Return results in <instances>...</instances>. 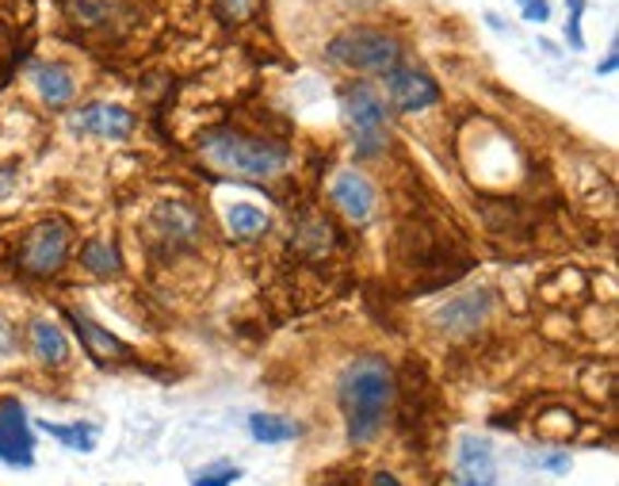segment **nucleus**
<instances>
[{
  "instance_id": "obj_25",
  "label": "nucleus",
  "mask_w": 619,
  "mask_h": 486,
  "mask_svg": "<svg viewBox=\"0 0 619 486\" xmlns=\"http://www.w3.org/2000/svg\"><path fill=\"white\" fill-rule=\"evenodd\" d=\"M516 4L524 8V20H532V23H544L547 15H551V8H547V0H516Z\"/></svg>"
},
{
  "instance_id": "obj_2",
  "label": "nucleus",
  "mask_w": 619,
  "mask_h": 486,
  "mask_svg": "<svg viewBox=\"0 0 619 486\" xmlns=\"http://www.w3.org/2000/svg\"><path fill=\"white\" fill-rule=\"evenodd\" d=\"M203 158L219 173L237 176V181H268V176L288 169V146L222 127L203 135Z\"/></svg>"
},
{
  "instance_id": "obj_19",
  "label": "nucleus",
  "mask_w": 619,
  "mask_h": 486,
  "mask_svg": "<svg viewBox=\"0 0 619 486\" xmlns=\"http://www.w3.org/2000/svg\"><path fill=\"white\" fill-rule=\"evenodd\" d=\"M332 245V227L325 219H306L303 227L295 230V250L310 253V257H322Z\"/></svg>"
},
{
  "instance_id": "obj_27",
  "label": "nucleus",
  "mask_w": 619,
  "mask_h": 486,
  "mask_svg": "<svg viewBox=\"0 0 619 486\" xmlns=\"http://www.w3.org/2000/svg\"><path fill=\"white\" fill-rule=\"evenodd\" d=\"M616 66H619V58H616V50H612V54H608L605 66H597V73H616Z\"/></svg>"
},
{
  "instance_id": "obj_11",
  "label": "nucleus",
  "mask_w": 619,
  "mask_h": 486,
  "mask_svg": "<svg viewBox=\"0 0 619 486\" xmlns=\"http://www.w3.org/2000/svg\"><path fill=\"white\" fill-rule=\"evenodd\" d=\"M153 227H157L161 242H168L173 250H191V245L199 242V234H203V222H199V215L191 211V207H184V204L161 207V211L153 215Z\"/></svg>"
},
{
  "instance_id": "obj_14",
  "label": "nucleus",
  "mask_w": 619,
  "mask_h": 486,
  "mask_svg": "<svg viewBox=\"0 0 619 486\" xmlns=\"http://www.w3.org/2000/svg\"><path fill=\"white\" fill-rule=\"evenodd\" d=\"M490 291H470V296L455 299L452 306H444V311L436 314V322L447 329V334H470V329H478V322L490 314Z\"/></svg>"
},
{
  "instance_id": "obj_8",
  "label": "nucleus",
  "mask_w": 619,
  "mask_h": 486,
  "mask_svg": "<svg viewBox=\"0 0 619 486\" xmlns=\"http://www.w3.org/2000/svg\"><path fill=\"white\" fill-rule=\"evenodd\" d=\"M386 96L398 112H424L440 100V84L421 69H390L386 73Z\"/></svg>"
},
{
  "instance_id": "obj_9",
  "label": "nucleus",
  "mask_w": 619,
  "mask_h": 486,
  "mask_svg": "<svg viewBox=\"0 0 619 486\" xmlns=\"http://www.w3.org/2000/svg\"><path fill=\"white\" fill-rule=\"evenodd\" d=\"M455 483L459 486H493L498 483V460H493V444L486 437H463L459 460H455Z\"/></svg>"
},
{
  "instance_id": "obj_1",
  "label": "nucleus",
  "mask_w": 619,
  "mask_h": 486,
  "mask_svg": "<svg viewBox=\"0 0 619 486\" xmlns=\"http://www.w3.org/2000/svg\"><path fill=\"white\" fill-rule=\"evenodd\" d=\"M394 395H398V383H394V372L386 368V360L378 357L352 360V364L340 372V383H337L340 410H344V421H348V441L352 444L375 441L378 429L386 426Z\"/></svg>"
},
{
  "instance_id": "obj_24",
  "label": "nucleus",
  "mask_w": 619,
  "mask_h": 486,
  "mask_svg": "<svg viewBox=\"0 0 619 486\" xmlns=\"http://www.w3.org/2000/svg\"><path fill=\"white\" fill-rule=\"evenodd\" d=\"M237 467H211V472H203L196 479V486H234V479H237Z\"/></svg>"
},
{
  "instance_id": "obj_12",
  "label": "nucleus",
  "mask_w": 619,
  "mask_h": 486,
  "mask_svg": "<svg viewBox=\"0 0 619 486\" xmlns=\"http://www.w3.org/2000/svg\"><path fill=\"white\" fill-rule=\"evenodd\" d=\"M332 204L352 222H367L371 211H375V188L360 173L348 169V173H337V181H332Z\"/></svg>"
},
{
  "instance_id": "obj_21",
  "label": "nucleus",
  "mask_w": 619,
  "mask_h": 486,
  "mask_svg": "<svg viewBox=\"0 0 619 486\" xmlns=\"http://www.w3.org/2000/svg\"><path fill=\"white\" fill-rule=\"evenodd\" d=\"M265 0H214V12H219L222 23H245L260 12Z\"/></svg>"
},
{
  "instance_id": "obj_10",
  "label": "nucleus",
  "mask_w": 619,
  "mask_h": 486,
  "mask_svg": "<svg viewBox=\"0 0 619 486\" xmlns=\"http://www.w3.org/2000/svg\"><path fill=\"white\" fill-rule=\"evenodd\" d=\"M66 319H69V326L77 329V337H81V345L89 349V357L96 360V364L112 368V364H119V360H130L127 345H122L115 334H107L104 326H96L92 319H84L81 311H66Z\"/></svg>"
},
{
  "instance_id": "obj_13",
  "label": "nucleus",
  "mask_w": 619,
  "mask_h": 486,
  "mask_svg": "<svg viewBox=\"0 0 619 486\" xmlns=\"http://www.w3.org/2000/svg\"><path fill=\"white\" fill-rule=\"evenodd\" d=\"M31 84H35L38 96L50 107H66L69 100L77 96L73 73H69V66H61V61H38V66H31Z\"/></svg>"
},
{
  "instance_id": "obj_23",
  "label": "nucleus",
  "mask_w": 619,
  "mask_h": 486,
  "mask_svg": "<svg viewBox=\"0 0 619 486\" xmlns=\"http://www.w3.org/2000/svg\"><path fill=\"white\" fill-rule=\"evenodd\" d=\"M15 349H20V334H15L12 319L0 311V357H12Z\"/></svg>"
},
{
  "instance_id": "obj_3",
  "label": "nucleus",
  "mask_w": 619,
  "mask_h": 486,
  "mask_svg": "<svg viewBox=\"0 0 619 486\" xmlns=\"http://www.w3.org/2000/svg\"><path fill=\"white\" fill-rule=\"evenodd\" d=\"M325 54L355 73H390L401 66V43L378 27H348L344 35L332 38Z\"/></svg>"
},
{
  "instance_id": "obj_26",
  "label": "nucleus",
  "mask_w": 619,
  "mask_h": 486,
  "mask_svg": "<svg viewBox=\"0 0 619 486\" xmlns=\"http://www.w3.org/2000/svg\"><path fill=\"white\" fill-rule=\"evenodd\" d=\"M539 467H547V472H570V456H544V460H536Z\"/></svg>"
},
{
  "instance_id": "obj_5",
  "label": "nucleus",
  "mask_w": 619,
  "mask_h": 486,
  "mask_svg": "<svg viewBox=\"0 0 619 486\" xmlns=\"http://www.w3.org/2000/svg\"><path fill=\"white\" fill-rule=\"evenodd\" d=\"M69 245H73V230L66 219H43L23 234L20 250H15V268L31 280H50L66 268Z\"/></svg>"
},
{
  "instance_id": "obj_28",
  "label": "nucleus",
  "mask_w": 619,
  "mask_h": 486,
  "mask_svg": "<svg viewBox=\"0 0 619 486\" xmlns=\"http://www.w3.org/2000/svg\"><path fill=\"white\" fill-rule=\"evenodd\" d=\"M375 486H398V479L394 475H375Z\"/></svg>"
},
{
  "instance_id": "obj_15",
  "label": "nucleus",
  "mask_w": 619,
  "mask_h": 486,
  "mask_svg": "<svg viewBox=\"0 0 619 486\" xmlns=\"http://www.w3.org/2000/svg\"><path fill=\"white\" fill-rule=\"evenodd\" d=\"M31 349H35V360L43 368H66L69 364V342L50 319H35L31 322Z\"/></svg>"
},
{
  "instance_id": "obj_18",
  "label": "nucleus",
  "mask_w": 619,
  "mask_h": 486,
  "mask_svg": "<svg viewBox=\"0 0 619 486\" xmlns=\"http://www.w3.org/2000/svg\"><path fill=\"white\" fill-rule=\"evenodd\" d=\"M38 426H43L46 433L54 437V441H61L66 449H73V452H92V449H96V426H89V421H73V426H58V421H38Z\"/></svg>"
},
{
  "instance_id": "obj_4",
  "label": "nucleus",
  "mask_w": 619,
  "mask_h": 486,
  "mask_svg": "<svg viewBox=\"0 0 619 486\" xmlns=\"http://www.w3.org/2000/svg\"><path fill=\"white\" fill-rule=\"evenodd\" d=\"M340 112L352 130V142L360 158H378L390 138V123H386V104L371 84H344L340 92Z\"/></svg>"
},
{
  "instance_id": "obj_17",
  "label": "nucleus",
  "mask_w": 619,
  "mask_h": 486,
  "mask_svg": "<svg viewBox=\"0 0 619 486\" xmlns=\"http://www.w3.org/2000/svg\"><path fill=\"white\" fill-rule=\"evenodd\" d=\"M81 265L89 268L92 276H115L122 268V257H119V250H115V242L96 238V242H89L81 250Z\"/></svg>"
},
{
  "instance_id": "obj_7",
  "label": "nucleus",
  "mask_w": 619,
  "mask_h": 486,
  "mask_svg": "<svg viewBox=\"0 0 619 486\" xmlns=\"http://www.w3.org/2000/svg\"><path fill=\"white\" fill-rule=\"evenodd\" d=\"M135 123H138V119L127 112V107L104 104V100H96V104H84L81 112H77L73 119H69V127H73L77 135L104 138V142H122V138H130Z\"/></svg>"
},
{
  "instance_id": "obj_6",
  "label": "nucleus",
  "mask_w": 619,
  "mask_h": 486,
  "mask_svg": "<svg viewBox=\"0 0 619 486\" xmlns=\"http://www.w3.org/2000/svg\"><path fill=\"white\" fill-rule=\"evenodd\" d=\"M0 464L31 467L35 464V433L27 426V414L15 398H0Z\"/></svg>"
},
{
  "instance_id": "obj_22",
  "label": "nucleus",
  "mask_w": 619,
  "mask_h": 486,
  "mask_svg": "<svg viewBox=\"0 0 619 486\" xmlns=\"http://www.w3.org/2000/svg\"><path fill=\"white\" fill-rule=\"evenodd\" d=\"M567 8H570L567 38H570V46H574V50H582V46H585V38H582V12H585V0H567Z\"/></svg>"
},
{
  "instance_id": "obj_16",
  "label": "nucleus",
  "mask_w": 619,
  "mask_h": 486,
  "mask_svg": "<svg viewBox=\"0 0 619 486\" xmlns=\"http://www.w3.org/2000/svg\"><path fill=\"white\" fill-rule=\"evenodd\" d=\"M249 433L257 437V441H265V444H283V441H295L303 429H299L291 418H280V414H253Z\"/></svg>"
},
{
  "instance_id": "obj_20",
  "label": "nucleus",
  "mask_w": 619,
  "mask_h": 486,
  "mask_svg": "<svg viewBox=\"0 0 619 486\" xmlns=\"http://www.w3.org/2000/svg\"><path fill=\"white\" fill-rule=\"evenodd\" d=\"M226 222H230V230H234L237 238H257V234H265V230H268V215L260 211V207H253V204H234L226 211Z\"/></svg>"
}]
</instances>
